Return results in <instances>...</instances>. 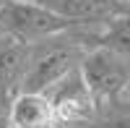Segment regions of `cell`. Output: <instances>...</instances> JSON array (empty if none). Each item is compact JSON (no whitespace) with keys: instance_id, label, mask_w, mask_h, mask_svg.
Instances as JSON below:
<instances>
[{"instance_id":"cell-1","label":"cell","mask_w":130,"mask_h":128,"mask_svg":"<svg viewBox=\"0 0 130 128\" xmlns=\"http://www.w3.org/2000/svg\"><path fill=\"white\" fill-rule=\"evenodd\" d=\"M78 73L86 89L91 92L96 110L107 105L127 102V84H130L127 55H120L109 47H91L83 52Z\"/></svg>"},{"instance_id":"cell-2","label":"cell","mask_w":130,"mask_h":128,"mask_svg":"<svg viewBox=\"0 0 130 128\" xmlns=\"http://www.w3.org/2000/svg\"><path fill=\"white\" fill-rule=\"evenodd\" d=\"M0 24L3 31L21 42H39L47 37L62 34V31L73 29L75 24L65 21L62 16L52 13L50 8L39 5L37 0H10V3H0Z\"/></svg>"},{"instance_id":"cell-3","label":"cell","mask_w":130,"mask_h":128,"mask_svg":"<svg viewBox=\"0 0 130 128\" xmlns=\"http://www.w3.org/2000/svg\"><path fill=\"white\" fill-rule=\"evenodd\" d=\"M44 94L52 102V110H55L60 128H81L96 118V102L91 97V92L86 89L78 68L70 71L65 79H60Z\"/></svg>"},{"instance_id":"cell-4","label":"cell","mask_w":130,"mask_h":128,"mask_svg":"<svg viewBox=\"0 0 130 128\" xmlns=\"http://www.w3.org/2000/svg\"><path fill=\"white\" fill-rule=\"evenodd\" d=\"M75 26H102L127 13V0H37Z\"/></svg>"},{"instance_id":"cell-5","label":"cell","mask_w":130,"mask_h":128,"mask_svg":"<svg viewBox=\"0 0 130 128\" xmlns=\"http://www.w3.org/2000/svg\"><path fill=\"white\" fill-rule=\"evenodd\" d=\"M5 123L10 128H60L52 102L42 92H18L5 105Z\"/></svg>"},{"instance_id":"cell-6","label":"cell","mask_w":130,"mask_h":128,"mask_svg":"<svg viewBox=\"0 0 130 128\" xmlns=\"http://www.w3.org/2000/svg\"><path fill=\"white\" fill-rule=\"evenodd\" d=\"M29 63V45L10 34L0 37V110H5L13 94H18Z\"/></svg>"},{"instance_id":"cell-7","label":"cell","mask_w":130,"mask_h":128,"mask_svg":"<svg viewBox=\"0 0 130 128\" xmlns=\"http://www.w3.org/2000/svg\"><path fill=\"white\" fill-rule=\"evenodd\" d=\"M0 128H10V125L5 123V118H3V115H0Z\"/></svg>"},{"instance_id":"cell-8","label":"cell","mask_w":130,"mask_h":128,"mask_svg":"<svg viewBox=\"0 0 130 128\" xmlns=\"http://www.w3.org/2000/svg\"><path fill=\"white\" fill-rule=\"evenodd\" d=\"M3 34H5V31H3V24H0V37H3Z\"/></svg>"},{"instance_id":"cell-9","label":"cell","mask_w":130,"mask_h":128,"mask_svg":"<svg viewBox=\"0 0 130 128\" xmlns=\"http://www.w3.org/2000/svg\"><path fill=\"white\" fill-rule=\"evenodd\" d=\"M0 3H10V0H0Z\"/></svg>"}]
</instances>
